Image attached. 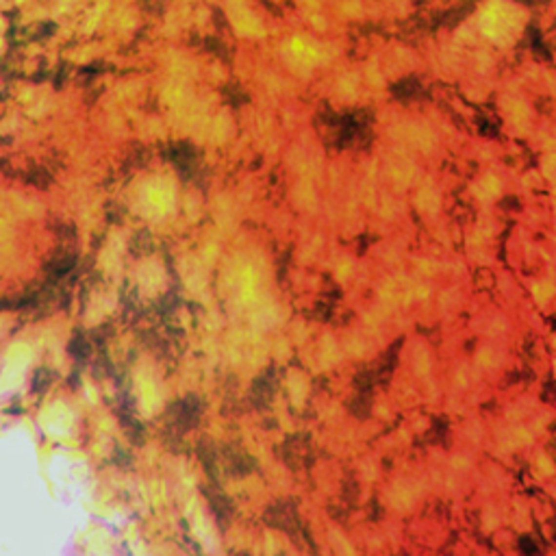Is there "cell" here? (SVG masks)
<instances>
[{
	"instance_id": "obj_1",
	"label": "cell",
	"mask_w": 556,
	"mask_h": 556,
	"mask_svg": "<svg viewBox=\"0 0 556 556\" xmlns=\"http://www.w3.org/2000/svg\"><path fill=\"white\" fill-rule=\"evenodd\" d=\"M513 26H515V18L504 7H491L482 18V28L493 40H504L513 33Z\"/></svg>"
}]
</instances>
